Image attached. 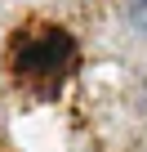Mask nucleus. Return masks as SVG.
I'll list each match as a JSON object with an SVG mask.
<instances>
[{
  "instance_id": "nucleus-1",
  "label": "nucleus",
  "mask_w": 147,
  "mask_h": 152,
  "mask_svg": "<svg viewBox=\"0 0 147 152\" xmlns=\"http://www.w3.org/2000/svg\"><path fill=\"white\" fill-rule=\"evenodd\" d=\"M76 63H80L76 40H71L62 27L22 31L18 45H14V76H18V85H27L36 94H58L71 81Z\"/></svg>"
},
{
  "instance_id": "nucleus-2",
  "label": "nucleus",
  "mask_w": 147,
  "mask_h": 152,
  "mask_svg": "<svg viewBox=\"0 0 147 152\" xmlns=\"http://www.w3.org/2000/svg\"><path fill=\"white\" fill-rule=\"evenodd\" d=\"M125 23H129V31H138L147 40V0H125Z\"/></svg>"
}]
</instances>
